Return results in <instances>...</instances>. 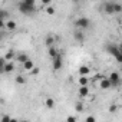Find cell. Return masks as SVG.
Wrapping results in <instances>:
<instances>
[{"label": "cell", "instance_id": "obj_18", "mask_svg": "<svg viewBox=\"0 0 122 122\" xmlns=\"http://www.w3.org/2000/svg\"><path fill=\"white\" fill-rule=\"evenodd\" d=\"M15 82H16L17 85H25V83H26V78H25L23 75H17V76L15 78Z\"/></svg>", "mask_w": 122, "mask_h": 122}, {"label": "cell", "instance_id": "obj_17", "mask_svg": "<svg viewBox=\"0 0 122 122\" xmlns=\"http://www.w3.org/2000/svg\"><path fill=\"white\" fill-rule=\"evenodd\" d=\"M47 53H49V56L53 59V57H56L57 55H59V52H57V49L55 47V46H50L49 47V50H47Z\"/></svg>", "mask_w": 122, "mask_h": 122}, {"label": "cell", "instance_id": "obj_26", "mask_svg": "<svg viewBox=\"0 0 122 122\" xmlns=\"http://www.w3.org/2000/svg\"><path fill=\"white\" fill-rule=\"evenodd\" d=\"M30 73H32L33 76H36V75H39V73H40V69H39L37 66H35V68H33V69L30 71Z\"/></svg>", "mask_w": 122, "mask_h": 122}, {"label": "cell", "instance_id": "obj_22", "mask_svg": "<svg viewBox=\"0 0 122 122\" xmlns=\"http://www.w3.org/2000/svg\"><path fill=\"white\" fill-rule=\"evenodd\" d=\"M0 20H5V22H7L9 20V13L3 9L2 10V13H0Z\"/></svg>", "mask_w": 122, "mask_h": 122}, {"label": "cell", "instance_id": "obj_19", "mask_svg": "<svg viewBox=\"0 0 122 122\" xmlns=\"http://www.w3.org/2000/svg\"><path fill=\"white\" fill-rule=\"evenodd\" d=\"M78 82H79V86H86V85L89 83V81H88V76H81V75H79V79H78Z\"/></svg>", "mask_w": 122, "mask_h": 122}, {"label": "cell", "instance_id": "obj_10", "mask_svg": "<svg viewBox=\"0 0 122 122\" xmlns=\"http://www.w3.org/2000/svg\"><path fill=\"white\" fill-rule=\"evenodd\" d=\"M13 71H15V65H13L12 60H9V62L5 65V68L2 69V73H12Z\"/></svg>", "mask_w": 122, "mask_h": 122}, {"label": "cell", "instance_id": "obj_21", "mask_svg": "<svg viewBox=\"0 0 122 122\" xmlns=\"http://www.w3.org/2000/svg\"><path fill=\"white\" fill-rule=\"evenodd\" d=\"M119 49H121V52L118 53V56L115 57V62L116 63H119V65H122V42L119 43Z\"/></svg>", "mask_w": 122, "mask_h": 122}, {"label": "cell", "instance_id": "obj_16", "mask_svg": "<svg viewBox=\"0 0 122 122\" xmlns=\"http://www.w3.org/2000/svg\"><path fill=\"white\" fill-rule=\"evenodd\" d=\"M45 105H46V108H49V109H53L55 108V99L53 98H46V101H45Z\"/></svg>", "mask_w": 122, "mask_h": 122}, {"label": "cell", "instance_id": "obj_2", "mask_svg": "<svg viewBox=\"0 0 122 122\" xmlns=\"http://www.w3.org/2000/svg\"><path fill=\"white\" fill-rule=\"evenodd\" d=\"M19 12L25 16H30L36 12V5H32V3H27L25 0H22L19 3Z\"/></svg>", "mask_w": 122, "mask_h": 122}, {"label": "cell", "instance_id": "obj_5", "mask_svg": "<svg viewBox=\"0 0 122 122\" xmlns=\"http://www.w3.org/2000/svg\"><path fill=\"white\" fill-rule=\"evenodd\" d=\"M52 60H53V63H52L53 71H60V69L63 68V57H62V55H60V53L56 57H53Z\"/></svg>", "mask_w": 122, "mask_h": 122}, {"label": "cell", "instance_id": "obj_24", "mask_svg": "<svg viewBox=\"0 0 122 122\" xmlns=\"http://www.w3.org/2000/svg\"><path fill=\"white\" fill-rule=\"evenodd\" d=\"M75 111L76 112H82L83 111V103L82 102H76L75 103Z\"/></svg>", "mask_w": 122, "mask_h": 122}, {"label": "cell", "instance_id": "obj_6", "mask_svg": "<svg viewBox=\"0 0 122 122\" xmlns=\"http://www.w3.org/2000/svg\"><path fill=\"white\" fill-rule=\"evenodd\" d=\"M108 78H109V81L112 82V88H119V86H121L122 81H121V76H119L118 72H112Z\"/></svg>", "mask_w": 122, "mask_h": 122}, {"label": "cell", "instance_id": "obj_11", "mask_svg": "<svg viewBox=\"0 0 122 122\" xmlns=\"http://www.w3.org/2000/svg\"><path fill=\"white\" fill-rule=\"evenodd\" d=\"M55 42H56V37H55L53 35H47V36L45 37V46H47V47L53 46V45H55Z\"/></svg>", "mask_w": 122, "mask_h": 122}, {"label": "cell", "instance_id": "obj_14", "mask_svg": "<svg viewBox=\"0 0 122 122\" xmlns=\"http://www.w3.org/2000/svg\"><path fill=\"white\" fill-rule=\"evenodd\" d=\"M22 66H23V69H25V71H29V72H30V71L35 68V62H33L32 59H27V60H26V62H25Z\"/></svg>", "mask_w": 122, "mask_h": 122}, {"label": "cell", "instance_id": "obj_7", "mask_svg": "<svg viewBox=\"0 0 122 122\" xmlns=\"http://www.w3.org/2000/svg\"><path fill=\"white\" fill-rule=\"evenodd\" d=\"M73 39H75L78 43H83V42H85V33H83V30L76 27V29L73 30Z\"/></svg>", "mask_w": 122, "mask_h": 122}, {"label": "cell", "instance_id": "obj_30", "mask_svg": "<svg viewBox=\"0 0 122 122\" xmlns=\"http://www.w3.org/2000/svg\"><path fill=\"white\" fill-rule=\"evenodd\" d=\"M50 2H52V0H42V5L46 7V6H49V5H50Z\"/></svg>", "mask_w": 122, "mask_h": 122}, {"label": "cell", "instance_id": "obj_23", "mask_svg": "<svg viewBox=\"0 0 122 122\" xmlns=\"http://www.w3.org/2000/svg\"><path fill=\"white\" fill-rule=\"evenodd\" d=\"M15 56H16V52H15V50H9V52H7V53L5 55V57H6L7 60H12V59H13Z\"/></svg>", "mask_w": 122, "mask_h": 122}, {"label": "cell", "instance_id": "obj_29", "mask_svg": "<svg viewBox=\"0 0 122 122\" xmlns=\"http://www.w3.org/2000/svg\"><path fill=\"white\" fill-rule=\"evenodd\" d=\"M66 121H68V122H75V121H78V118H76V116H68Z\"/></svg>", "mask_w": 122, "mask_h": 122}, {"label": "cell", "instance_id": "obj_12", "mask_svg": "<svg viewBox=\"0 0 122 122\" xmlns=\"http://www.w3.org/2000/svg\"><path fill=\"white\" fill-rule=\"evenodd\" d=\"M78 95H79V98H86V96L89 95V88H88V85H86V86H79Z\"/></svg>", "mask_w": 122, "mask_h": 122}, {"label": "cell", "instance_id": "obj_8", "mask_svg": "<svg viewBox=\"0 0 122 122\" xmlns=\"http://www.w3.org/2000/svg\"><path fill=\"white\" fill-rule=\"evenodd\" d=\"M99 86H101V89L108 91V89H112V82L109 81V78H102L99 82Z\"/></svg>", "mask_w": 122, "mask_h": 122}, {"label": "cell", "instance_id": "obj_3", "mask_svg": "<svg viewBox=\"0 0 122 122\" xmlns=\"http://www.w3.org/2000/svg\"><path fill=\"white\" fill-rule=\"evenodd\" d=\"M75 26H76L78 29L85 30V29H88V27L91 26V22H89V19H88V17L82 16V17H78V19L75 20Z\"/></svg>", "mask_w": 122, "mask_h": 122}, {"label": "cell", "instance_id": "obj_27", "mask_svg": "<svg viewBox=\"0 0 122 122\" xmlns=\"http://www.w3.org/2000/svg\"><path fill=\"white\" fill-rule=\"evenodd\" d=\"M7 121H10V122H12V118H10V116H7V115H5V116L0 118V122H7Z\"/></svg>", "mask_w": 122, "mask_h": 122}, {"label": "cell", "instance_id": "obj_28", "mask_svg": "<svg viewBox=\"0 0 122 122\" xmlns=\"http://www.w3.org/2000/svg\"><path fill=\"white\" fill-rule=\"evenodd\" d=\"M85 121H86V122H95V121H96V118L91 115V116H86V119H85Z\"/></svg>", "mask_w": 122, "mask_h": 122}, {"label": "cell", "instance_id": "obj_4", "mask_svg": "<svg viewBox=\"0 0 122 122\" xmlns=\"http://www.w3.org/2000/svg\"><path fill=\"white\" fill-rule=\"evenodd\" d=\"M106 52H108L112 57H116L118 53L121 52V49H119V43H118V45H116V43H108V45H106Z\"/></svg>", "mask_w": 122, "mask_h": 122}, {"label": "cell", "instance_id": "obj_20", "mask_svg": "<svg viewBox=\"0 0 122 122\" xmlns=\"http://www.w3.org/2000/svg\"><path fill=\"white\" fill-rule=\"evenodd\" d=\"M45 12H46V15L53 16V15L56 13V9H55L53 6H50V5H49V6H46V7H45Z\"/></svg>", "mask_w": 122, "mask_h": 122}, {"label": "cell", "instance_id": "obj_13", "mask_svg": "<svg viewBox=\"0 0 122 122\" xmlns=\"http://www.w3.org/2000/svg\"><path fill=\"white\" fill-rule=\"evenodd\" d=\"M27 59H29L27 53H23V52H22V53H17V55H16V60H17L19 63H22V65H23V63L26 62Z\"/></svg>", "mask_w": 122, "mask_h": 122}, {"label": "cell", "instance_id": "obj_32", "mask_svg": "<svg viewBox=\"0 0 122 122\" xmlns=\"http://www.w3.org/2000/svg\"><path fill=\"white\" fill-rule=\"evenodd\" d=\"M121 72H122V65H121Z\"/></svg>", "mask_w": 122, "mask_h": 122}, {"label": "cell", "instance_id": "obj_1", "mask_svg": "<svg viewBox=\"0 0 122 122\" xmlns=\"http://www.w3.org/2000/svg\"><path fill=\"white\" fill-rule=\"evenodd\" d=\"M103 12L106 15H118V13H122V5L118 3V2H105L103 3Z\"/></svg>", "mask_w": 122, "mask_h": 122}, {"label": "cell", "instance_id": "obj_15", "mask_svg": "<svg viewBox=\"0 0 122 122\" xmlns=\"http://www.w3.org/2000/svg\"><path fill=\"white\" fill-rule=\"evenodd\" d=\"M16 27H17V25H16V22L15 20H12V19H9L7 22H6V30H16Z\"/></svg>", "mask_w": 122, "mask_h": 122}, {"label": "cell", "instance_id": "obj_31", "mask_svg": "<svg viewBox=\"0 0 122 122\" xmlns=\"http://www.w3.org/2000/svg\"><path fill=\"white\" fill-rule=\"evenodd\" d=\"M72 2H73V3H78V2H81V0H72Z\"/></svg>", "mask_w": 122, "mask_h": 122}, {"label": "cell", "instance_id": "obj_25", "mask_svg": "<svg viewBox=\"0 0 122 122\" xmlns=\"http://www.w3.org/2000/svg\"><path fill=\"white\" fill-rule=\"evenodd\" d=\"M116 111H118V106H116V105H111V106L108 108V112H109V113H115Z\"/></svg>", "mask_w": 122, "mask_h": 122}, {"label": "cell", "instance_id": "obj_9", "mask_svg": "<svg viewBox=\"0 0 122 122\" xmlns=\"http://www.w3.org/2000/svg\"><path fill=\"white\" fill-rule=\"evenodd\" d=\"M78 72H79L81 76H88V75L91 73V68H89L88 65H81L79 69H78Z\"/></svg>", "mask_w": 122, "mask_h": 122}]
</instances>
